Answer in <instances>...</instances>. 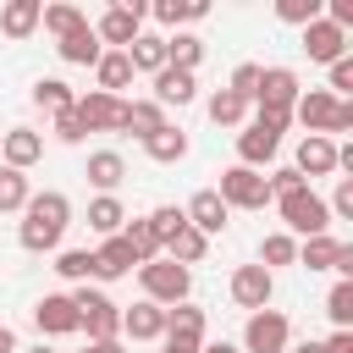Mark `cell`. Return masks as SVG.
Listing matches in <instances>:
<instances>
[{
    "instance_id": "obj_49",
    "label": "cell",
    "mask_w": 353,
    "mask_h": 353,
    "mask_svg": "<svg viewBox=\"0 0 353 353\" xmlns=\"http://www.w3.org/2000/svg\"><path fill=\"white\" fill-rule=\"evenodd\" d=\"M320 353H353V331H331V336L320 342Z\"/></svg>"
},
{
    "instance_id": "obj_12",
    "label": "cell",
    "mask_w": 353,
    "mask_h": 353,
    "mask_svg": "<svg viewBox=\"0 0 353 353\" xmlns=\"http://www.w3.org/2000/svg\"><path fill=\"white\" fill-rule=\"evenodd\" d=\"M33 325H39V336H72V331H77L72 292H44V298L33 303Z\"/></svg>"
},
{
    "instance_id": "obj_37",
    "label": "cell",
    "mask_w": 353,
    "mask_h": 353,
    "mask_svg": "<svg viewBox=\"0 0 353 353\" xmlns=\"http://www.w3.org/2000/svg\"><path fill=\"white\" fill-rule=\"evenodd\" d=\"M254 265H265L270 276H276V265H298V237H287V232H270L265 243H259V259Z\"/></svg>"
},
{
    "instance_id": "obj_16",
    "label": "cell",
    "mask_w": 353,
    "mask_h": 353,
    "mask_svg": "<svg viewBox=\"0 0 353 353\" xmlns=\"http://www.w3.org/2000/svg\"><path fill=\"white\" fill-rule=\"evenodd\" d=\"M276 149H281V138H276L270 127H259V121H243V132H237V165L259 171V165H270V160H276Z\"/></svg>"
},
{
    "instance_id": "obj_48",
    "label": "cell",
    "mask_w": 353,
    "mask_h": 353,
    "mask_svg": "<svg viewBox=\"0 0 353 353\" xmlns=\"http://www.w3.org/2000/svg\"><path fill=\"white\" fill-rule=\"evenodd\" d=\"M336 132H353V99H342V105H336V121H331V143H336Z\"/></svg>"
},
{
    "instance_id": "obj_7",
    "label": "cell",
    "mask_w": 353,
    "mask_h": 353,
    "mask_svg": "<svg viewBox=\"0 0 353 353\" xmlns=\"http://www.w3.org/2000/svg\"><path fill=\"white\" fill-rule=\"evenodd\" d=\"M215 193H221V204H226V210H265V204H270L265 171H248V165H226Z\"/></svg>"
},
{
    "instance_id": "obj_23",
    "label": "cell",
    "mask_w": 353,
    "mask_h": 353,
    "mask_svg": "<svg viewBox=\"0 0 353 353\" xmlns=\"http://www.w3.org/2000/svg\"><path fill=\"white\" fill-rule=\"evenodd\" d=\"M143 154H149L154 165H176V160H188V132L165 121L160 132H149V138H143Z\"/></svg>"
},
{
    "instance_id": "obj_15",
    "label": "cell",
    "mask_w": 353,
    "mask_h": 353,
    "mask_svg": "<svg viewBox=\"0 0 353 353\" xmlns=\"http://www.w3.org/2000/svg\"><path fill=\"white\" fill-rule=\"evenodd\" d=\"M303 55H309V61H320V66H331V61H342V55H347V33H342V28H331L325 17H314V22L303 28Z\"/></svg>"
},
{
    "instance_id": "obj_50",
    "label": "cell",
    "mask_w": 353,
    "mask_h": 353,
    "mask_svg": "<svg viewBox=\"0 0 353 353\" xmlns=\"http://www.w3.org/2000/svg\"><path fill=\"white\" fill-rule=\"evenodd\" d=\"M0 353H22V342H17V331H11V325H0Z\"/></svg>"
},
{
    "instance_id": "obj_11",
    "label": "cell",
    "mask_w": 353,
    "mask_h": 353,
    "mask_svg": "<svg viewBox=\"0 0 353 353\" xmlns=\"http://www.w3.org/2000/svg\"><path fill=\"white\" fill-rule=\"evenodd\" d=\"M336 94H325V88H303L298 94V105H292V121L303 127V132H320V138H331V121H336Z\"/></svg>"
},
{
    "instance_id": "obj_43",
    "label": "cell",
    "mask_w": 353,
    "mask_h": 353,
    "mask_svg": "<svg viewBox=\"0 0 353 353\" xmlns=\"http://www.w3.org/2000/svg\"><path fill=\"white\" fill-rule=\"evenodd\" d=\"M325 72H331V83H325V94H336V99H347V94H353V55H342V61H331Z\"/></svg>"
},
{
    "instance_id": "obj_41",
    "label": "cell",
    "mask_w": 353,
    "mask_h": 353,
    "mask_svg": "<svg viewBox=\"0 0 353 353\" xmlns=\"http://www.w3.org/2000/svg\"><path fill=\"white\" fill-rule=\"evenodd\" d=\"M320 11H325V0H276V17H281L287 28H309Z\"/></svg>"
},
{
    "instance_id": "obj_4",
    "label": "cell",
    "mask_w": 353,
    "mask_h": 353,
    "mask_svg": "<svg viewBox=\"0 0 353 353\" xmlns=\"http://www.w3.org/2000/svg\"><path fill=\"white\" fill-rule=\"evenodd\" d=\"M143 17H149V0H116V6H105L99 22H88V28H94V39H99L105 50H127V44L143 33Z\"/></svg>"
},
{
    "instance_id": "obj_17",
    "label": "cell",
    "mask_w": 353,
    "mask_h": 353,
    "mask_svg": "<svg viewBox=\"0 0 353 353\" xmlns=\"http://www.w3.org/2000/svg\"><path fill=\"white\" fill-rule=\"evenodd\" d=\"M193 99H199V77H193V72H176V66H160V72H154V105H160V110H171V105L182 110V105H193Z\"/></svg>"
},
{
    "instance_id": "obj_2",
    "label": "cell",
    "mask_w": 353,
    "mask_h": 353,
    "mask_svg": "<svg viewBox=\"0 0 353 353\" xmlns=\"http://www.w3.org/2000/svg\"><path fill=\"white\" fill-rule=\"evenodd\" d=\"M72 309H77V331H88V342H116L121 336V303L105 292V287H77L72 292Z\"/></svg>"
},
{
    "instance_id": "obj_24",
    "label": "cell",
    "mask_w": 353,
    "mask_h": 353,
    "mask_svg": "<svg viewBox=\"0 0 353 353\" xmlns=\"http://www.w3.org/2000/svg\"><path fill=\"white\" fill-rule=\"evenodd\" d=\"M149 17H154L160 28H171V33H182V22H204L210 6H204V0H154Z\"/></svg>"
},
{
    "instance_id": "obj_5",
    "label": "cell",
    "mask_w": 353,
    "mask_h": 353,
    "mask_svg": "<svg viewBox=\"0 0 353 353\" xmlns=\"http://www.w3.org/2000/svg\"><path fill=\"white\" fill-rule=\"evenodd\" d=\"M276 210H281V221H287V237H292V232H298V237H320V232H331V210H325V199H320L314 188L281 193Z\"/></svg>"
},
{
    "instance_id": "obj_38",
    "label": "cell",
    "mask_w": 353,
    "mask_h": 353,
    "mask_svg": "<svg viewBox=\"0 0 353 353\" xmlns=\"http://www.w3.org/2000/svg\"><path fill=\"white\" fill-rule=\"evenodd\" d=\"M55 276H66V281H94V248H61L55 254Z\"/></svg>"
},
{
    "instance_id": "obj_3",
    "label": "cell",
    "mask_w": 353,
    "mask_h": 353,
    "mask_svg": "<svg viewBox=\"0 0 353 353\" xmlns=\"http://www.w3.org/2000/svg\"><path fill=\"white\" fill-rule=\"evenodd\" d=\"M138 287H143V298H149V303L176 309V303H188V292H193V270H182V265H171V259L160 254V259L138 265Z\"/></svg>"
},
{
    "instance_id": "obj_18",
    "label": "cell",
    "mask_w": 353,
    "mask_h": 353,
    "mask_svg": "<svg viewBox=\"0 0 353 353\" xmlns=\"http://www.w3.org/2000/svg\"><path fill=\"white\" fill-rule=\"evenodd\" d=\"M292 171H298L303 182H309V176H331V171H336V143H331V138H320V132H303Z\"/></svg>"
},
{
    "instance_id": "obj_40",
    "label": "cell",
    "mask_w": 353,
    "mask_h": 353,
    "mask_svg": "<svg viewBox=\"0 0 353 353\" xmlns=\"http://www.w3.org/2000/svg\"><path fill=\"white\" fill-rule=\"evenodd\" d=\"M325 314H331L336 331H353V281H336L325 292Z\"/></svg>"
},
{
    "instance_id": "obj_42",
    "label": "cell",
    "mask_w": 353,
    "mask_h": 353,
    "mask_svg": "<svg viewBox=\"0 0 353 353\" xmlns=\"http://www.w3.org/2000/svg\"><path fill=\"white\" fill-rule=\"evenodd\" d=\"M149 226H154V237H160V248H165V243L188 226V215H182L176 204H160V210H149Z\"/></svg>"
},
{
    "instance_id": "obj_39",
    "label": "cell",
    "mask_w": 353,
    "mask_h": 353,
    "mask_svg": "<svg viewBox=\"0 0 353 353\" xmlns=\"http://www.w3.org/2000/svg\"><path fill=\"white\" fill-rule=\"evenodd\" d=\"M28 199H33V188H28V171H11V165H0V215L22 210Z\"/></svg>"
},
{
    "instance_id": "obj_31",
    "label": "cell",
    "mask_w": 353,
    "mask_h": 353,
    "mask_svg": "<svg viewBox=\"0 0 353 353\" xmlns=\"http://www.w3.org/2000/svg\"><path fill=\"white\" fill-rule=\"evenodd\" d=\"M88 226H94L99 237H116V232L127 226V210H121V199H116V193H99V199L88 204Z\"/></svg>"
},
{
    "instance_id": "obj_26",
    "label": "cell",
    "mask_w": 353,
    "mask_h": 353,
    "mask_svg": "<svg viewBox=\"0 0 353 353\" xmlns=\"http://www.w3.org/2000/svg\"><path fill=\"white\" fill-rule=\"evenodd\" d=\"M127 61H132V72H149V77H154V72L165 66V33H149V28H143V33L127 44Z\"/></svg>"
},
{
    "instance_id": "obj_51",
    "label": "cell",
    "mask_w": 353,
    "mask_h": 353,
    "mask_svg": "<svg viewBox=\"0 0 353 353\" xmlns=\"http://www.w3.org/2000/svg\"><path fill=\"white\" fill-rule=\"evenodd\" d=\"M199 353H243V347H237V342H226V336H221V342H204V347H199Z\"/></svg>"
},
{
    "instance_id": "obj_20",
    "label": "cell",
    "mask_w": 353,
    "mask_h": 353,
    "mask_svg": "<svg viewBox=\"0 0 353 353\" xmlns=\"http://www.w3.org/2000/svg\"><path fill=\"white\" fill-rule=\"evenodd\" d=\"M127 270H138V254H132L127 237L116 232V237H105V243L94 248V281H116V276H127Z\"/></svg>"
},
{
    "instance_id": "obj_54",
    "label": "cell",
    "mask_w": 353,
    "mask_h": 353,
    "mask_svg": "<svg viewBox=\"0 0 353 353\" xmlns=\"http://www.w3.org/2000/svg\"><path fill=\"white\" fill-rule=\"evenodd\" d=\"M22 353H61V347H44V342H39V347H22Z\"/></svg>"
},
{
    "instance_id": "obj_9",
    "label": "cell",
    "mask_w": 353,
    "mask_h": 353,
    "mask_svg": "<svg viewBox=\"0 0 353 353\" xmlns=\"http://www.w3.org/2000/svg\"><path fill=\"white\" fill-rule=\"evenodd\" d=\"M226 292H232V303H237V309L259 314V309H270V298H276V276H270L265 265H237V270H232V281H226Z\"/></svg>"
},
{
    "instance_id": "obj_22",
    "label": "cell",
    "mask_w": 353,
    "mask_h": 353,
    "mask_svg": "<svg viewBox=\"0 0 353 353\" xmlns=\"http://www.w3.org/2000/svg\"><path fill=\"white\" fill-rule=\"evenodd\" d=\"M132 77H138V72H132L127 50H105V55L94 61V88H99V94H116V99H121V88H127Z\"/></svg>"
},
{
    "instance_id": "obj_25",
    "label": "cell",
    "mask_w": 353,
    "mask_h": 353,
    "mask_svg": "<svg viewBox=\"0 0 353 353\" xmlns=\"http://www.w3.org/2000/svg\"><path fill=\"white\" fill-rule=\"evenodd\" d=\"M55 55H61L66 66H94V61L105 55V44L94 39V28H77V33H66V39H55Z\"/></svg>"
},
{
    "instance_id": "obj_34",
    "label": "cell",
    "mask_w": 353,
    "mask_h": 353,
    "mask_svg": "<svg viewBox=\"0 0 353 353\" xmlns=\"http://www.w3.org/2000/svg\"><path fill=\"white\" fill-rule=\"evenodd\" d=\"M121 237H127V248L138 254V265H149V259H160V237H154V226H149V215H132V221L121 226Z\"/></svg>"
},
{
    "instance_id": "obj_29",
    "label": "cell",
    "mask_w": 353,
    "mask_h": 353,
    "mask_svg": "<svg viewBox=\"0 0 353 353\" xmlns=\"http://www.w3.org/2000/svg\"><path fill=\"white\" fill-rule=\"evenodd\" d=\"M33 105H39V110H50V116H61V110H72V105H77V94H72V83H66V77H39V83H33Z\"/></svg>"
},
{
    "instance_id": "obj_8",
    "label": "cell",
    "mask_w": 353,
    "mask_h": 353,
    "mask_svg": "<svg viewBox=\"0 0 353 353\" xmlns=\"http://www.w3.org/2000/svg\"><path fill=\"white\" fill-rule=\"evenodd\" d=\"M298 94H303V83H298L292 66H259V88H254L248 110H292Z\"/></svg>"
},
{
    "instance_id": "obj_19",
    "label": "cell",
    "mask_w": 353,
    "mask_h": 353,
    "mask_svg": "<svg viewBox=\"0 0 353 353\" xmlns=\"http://www.w3.org/2000/svg\"><path fill=\"white\" fill-rule=\"evenodd\" d=\"M121 336H132V342H160V336H165V309L149 303V298H138L132 309H121Z\"/></svg>"
},
{
    "instance_id": "obj_1",
    "label": "cell",
    "mask_w": 353,
    "mask_h": 353,
    "mask_svg": "<svg viewBox=\"0 0 353 353\" xmlns=\"http://www.w3.org/2000/svg\"><path fill=\"white\" fill-rule=\"evenodd\" d=\"M66 226H72V199L50 188V193H33V199L22 204V226H17V243H22L28 254H55Z\"/></svg>"
},
{
    "instance_id": "obj_46",
    "label": "cell",
    "mask_w": 353,
    "mask_h": 353,
    "mask_svg": "<svg viewBox=\"0 0 353 353\" xmlns=\"http://www.w3.org/2000/svg\"><path fill=\"white\" fill-rule=\"evenodd\" d=\"M55 138H61V143H83V138H88V127L77 121V110H61V116H55Z\"/></svg>"
},
{
    "instance_id": "obj_36",
    "label": "cell",
    "mask_w": 353,
    "mask_h": 353,
    "mask_svg": "<svg viewBox=\"0 0 353 353\" xmlns=\"http://www.w3.org/2000/svg\"><path fill=\"white\" fill-rule=\"evenodd\" d=\"M204 110H210L215 127H243V121H248V99H237V94H226V88H215Z\"/></svg>"
},
{
    "instance_id": "obj_21",
    "label": "cell",
    "mask_w": 353,
    "mask_h": 353,
    "mask_svg": "<svg viewBox=\"0 0 353 353\" xmlns=\"http://www.w3.org/2000/svg\"><path fill=\"white\" fill-rule=\"evenodd\" d=\"M39 17H44V0H6L0 6V33L6 39H33Z\"/></svg>"
},
{
    "instance_id": "obj_10",
    "label": "cell",
    "mask_w": 353,
    "mask_h": 353,
    "mask_svg": "<svg viewBox=\"0 0 353 353\" xmlns=\"http://www.w3.org/2000/svg\"><path fill=\"white\" fill-rule=\"evenodd\" d=\"M77 121L88 127V132H121L127 127V99H116V94H99V88H88V94H77Z\"/></svg>"
},
{
    "instance_id": "obj_30",
    "label": "cell",
    "mask_w": 353,
    "mask_h": 353,
    "mask_svg": "<svg viewBox=\"0 0 353 353\" xmlns=\"http://www.w3.org/2000/svg\"><path fill=\"white\" fill-rule=\"evenodd\" d=\"M160 127H165V110H160L154 99H127V127H121V132H132V138L143 143V138L160 132Z\"/></svg>"
},
{
    "instance_id": "obj_47",
    "label": "cell",
    "mask_w": 353,
    "mask_h": 353,
    "mask_svg": "<svg viewBox=\"0 0 353 353\" xmlns=\"http://www.w3.org/2000/svg\"><path fill=\"white\" fill-rule=\"evenodd\" d=\"M254 121H259V127H270V132L281 138V132L292 127V110H254Z\"/></svg>"
},
{
    "instance_id": "obj_45",
    "label": "cell",
    "mask_w": 353,
    "mask_h": 353,
    "mask_svg": "<svg viewBox=\"0 0 353 353\" xmlns=\"http://www.w3.org/2000/svg\"><path fill=\"white\" fill-rule=\"evenodd\" d=\"M331 221H353V176H336V193L325 199Z\"/></svg>"
},
{
    "instance_id": "obj_13",
    "label": "cell",
    "mask_w": 353,
    "mask_h": 353,
    "mask_svg": "<svg viewBox=\"0 0 353 353\" xmlns=\"http://www.w3.org/2000/svg\"><path fill=\"white\" fill-rule=\"evenodd\" d=\"M44 160V138L33 132V127H11V132H0V165H11V171H33Z\"/></svg>"
},
{
    "instance_id": "obj_44",
    "label": "cell",
    "mask_w": 353,
    "mask_h": 353,
    "mask_svg": "<svg viewBox=\"0 0 353 353\" xmlns=\"http://www.w3.org/2000/svg\"><path fill=\"white\" fill-rule=\"evenodd\" d=\"M254 88H259V66H254V61H243V66L232 72L226 94H237V99H248V105H254Z\"/></svg>"
},
{
    "instance_id": "obj_14",
    "label": "cell",
    "mask_w": 353,
    "mask_h": 353,
    "mask_svg": "<svg viewBox=\"0 0 353 353\" xmlns=\"http://www.w3.org/2000/svg\"><path fill=\"white\" fill-rule=\"evenodd\" d=\"M182 215H188V226H193V232H204V237H221L232 210L221 204V193H215V188H199V193L182 204Z\"/></svg>"
},
{
    "instance_id": "obj_35",
    "label": "cell",
    "mask_w": 353,
    "mask_h": 353,
    "mask_svg": "<svg viewBox=\"0 0 353 353\" xmlns=\"http://www.w3.org/2000/svg\"><path fill=\"white\" fill-rule=\"evenodd\" d=\"M336 248H342V237H331V232H320V237H303V243H298V265H303V270H331Z\"/></svg>"
},
{
    "instance_id": "obj_32",
    "label": "cell",
    "mask_w": 353,
    "mask_h": 353,
    "mask_svg": "<svg viewBox=\"0 0 353 353\" xmlns=\"http://www.w3.org/2000/svg\"><path fill=\"white\" fill-rule=\"evenodd\" d=\"M165 336L204 342V309H199V303H176V309H165Z\"/></svg>"
},
{
    "instance_id": "obj_27",
    "label": "cell",
    "mask_w": 353,
    "mask_h": 353,
    "mask_svg": "<svg viewBox=\"0 0 353 353\" xmlns=\"http://www.w3.org/2000/svg\"><path fill=\"white\" fill-rule=\"evenodd\" d=\"M121 176H127V160H121L116 149H94V154H88V182H94L99 193H116Z\"/></svg>"
},
{
    "instance_id": "obj_6",
    "label": "cell",
    "mask_w": 353,
    "mask_h": 353,
    "mask_svg": "<svg viewBox=\"0 0 353 353\" xmlns=\"http://www.w3.org/2000/svg\"><path fill=\"white\" fill-rule=\"evenodd\" d=\"M237 347H243V353H287V347H292V320H287L281 309H259V314H248Z\"/></svg>"
},
{
    "instance_id": "obj_52",
    "label": "cell",
    "mask_w": 353,
    "mask_h": 353,
    "mask_svg": "<svg viewBox=\"0 0 353 353\" xmlns=\"http://www.w3.org/2000/svg\"><path fill=\"white\" fill-rule=\"evenodd\" d=\"M83 353H127V347H121V336H116V342H88Z\"/></svg>"
},
{
    "instance_id": "obj_28",
    "label": "cell",
    "mask_w": 353,
    "mask_h": 353,
    "mask_svg": "<svg viewBox=\"0 0 353 353\" xmlns=\"http://www.w3.org/2000/svg\"><path fill=\"white\" fill-rule=\"evenodd\" d=\"M199 61H204V39L199 33H165V66L199 72Z\"/></svg>"
},
{
    "instance_id": "obj_33",
    "label": "cell",
    "mask_w": 353,
    "mask_h": 353,
    "mask_svg": "<svg viewBox=\"0 0 353 353\" xmlns=\"http://www.w3.org/2000/svg\"><path fill=\"white\" fill-rule=\"evenodd\" d=\"M39 28H44V33H55V39H66V33L88 28V17H83V6H66V0H55V6H44Z\"/></svg>"
},
{
    "instance_id": "obj_53",
    "label": "cell",
    "mask_w": 353,
    "mask_h": 353,
    "mask_svg": "<svg viewBox=\"0 0 353 353\" xmlns=\"http://www.w3.org/2000/svg\"><path fill=\"white\" fill-rule=\"evenodd\" d=\"M287 353H320V342H298V347H287Z\"/></svg>"
}]
</instances>
